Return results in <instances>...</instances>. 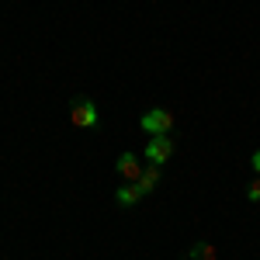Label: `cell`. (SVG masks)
I'll return each mask as SVG.
<instances>
[{"label": "cell", "instance_id": "1", "mask_svg": "<svg viewBox=\"0 0 260 260\" xmlns=\"http://www.w3.org/2000/svg\"><path fill=\"white\" fill-rule=\"evenodd\" d=\"M139 128L149 136H174V115L167 108H149L139 118Z\"/></svg>", "mask_w": 260, "mask_h": 260}, {"label": "cell", "instance_id": "2", "mask_svg": "<svg viewBox=\"0 0 260 260\" xmlns=\"http://www.w3.org/2000/svg\"><path fill=\"white\" fill-rule=\"evenodd\" d=\"M70 121L77 128H98L101 125V115H98V104L90 98H77L70 104Z\"/></svg>", "mask_w": 260, "mask_h": 260}, {"label": "cell", "instance_id": "3", "mask_svg": "<svg viewBox=\"0 0 260 260\" xmlns=\"http://www.w3.org/2000/svg\"><path fill=\"white\" fill-rule=\"evenodd\" d=\"M170 156H174V136H149V139H146L142 160H149L153 167H163Z\"/></svg>", "mask_w": 260, "mask_h": 260}, {"label": "cell", "instance_id": "4", "mask_svg": "<svg viewBox=\"0 0 260 260\" xmlns=\"http://www.w3.org/2000/svg\"><path fill=\"white\" fill-rule=\"evenodd\" d=\"M115 170H118L121 180H128V184H136L142 174V160L136 156V153H121L118 160H115Z\"/></svg>", "mask_w": 260, "mask_h": 260}, {"label": "cell", "instance_id": "5", "mask_svg": "<svg viewBox=\"0 0 260 260\" xmlns=\"http://www.w3.org/2000/svg\"><path fill=\"white\" fill-rule=\"evenodd\" d=\"M160 184V167H142V174H139V180H136V187H139V194H149L153 187Z\"/></svg>", "mask_w": 260, "mask_h": 260}, {"label": "cell", "instance_id": "6", "mask_svg": "<svg viewBox=\"0 0 260 260\" xmlns=\"http://www.w3.org/2000/svg\"><path fill=\"white\" fill-rule=\"evenodd\" d=\"M139 198H142V194H139V187H136V184H128V180H125L118 191H115V201H118L121 208H132V205H136Z\"/></svg>", "mask_w": 260, "mask_h": 260}, {"label": "cell", "instance_id": "7", "mask_svg": "<svg viewBox=\"0 0 260 260\" xmlns=\"http://www.w3.org/2000/svg\"><path fill=\"white\" fill-rule=\"evenodd\" d=\"M187 257L191 260H219V250H215V243H194L191 250H187Z\"/></svg>", "mask_w": 260, "mask_h": 260}, {"label": "cell", "instance_id": "8", "mask_svg": "<svg viewBox=\"0 0 260 260\" xmlns=\"http://www.w3.org/2000/svg\"><path fill=\"white\" fill-rule=\"evenodd\" d=\"M246 201H253V205L260 201V177H253L250 184H246Z\"/></svg>", "mask_w": 260, "mask_h": 260}, {"label": "cell", "instance_id": "9", "mask_svg": "<svg viewBox=\"0 0 260 260\" xmlns=\"http://www.w3.org/2000/svg\"><path fill=\"white\" fill-rule=\"evenodd\" d=\"M250 167H253V174L260 177V149H253V156H250Z\"/></svg>", "mask_w": 260, "mask_h": 260}]
</instances>
